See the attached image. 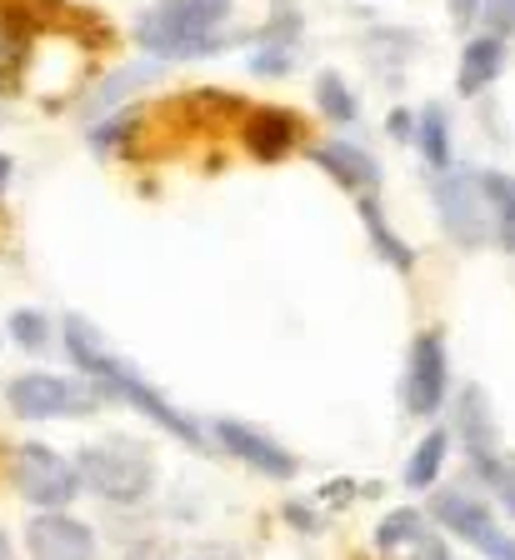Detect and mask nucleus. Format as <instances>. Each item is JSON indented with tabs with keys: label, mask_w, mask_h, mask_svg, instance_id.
Returning <instances> with one entry per match:
<instances>
[{
	"label": "nucleus",
	"mask_w": 515,
	"mask_h": 560,
	"mask_svg": "<svg viewBox=\"0 0 515 560\" xmlns=\"http://www.w3.org/2000/svg\"><path fill=\"white\" fill-rule=\"evenodd\" d=\"M60 340H66V355L75 361V371H81L85 381L101 385V396L106 400H126V406H136L145 420H155L165 435L186 441L190 451H206V431H200L186 410L171 406V400H165L141 371H130V365L106 346V336H101L85 315H66V320H60Z\"/></svg>",
	"instance_id": "obj_1"
},
{
	"label": "nucleus",
	"mask_w": 515,
	"mask_h": 560,
	"mask_svg": "<svg viewBox=\"0 0 515 560\" xmlns=\"http://www.w3.org/2000/svg\"><path fill=\"white\" fill-rule=\"evenodd\" d=\"M136 40L155 60H200L231 46V0H155L136 21Z\"/></svg>",
	"instance_id": "obj_2"
},
{
	"label": "nucleus",
	"mask_w": 515,
	"mask_h": 560,
	"mask_svg": "<svg viewBox=\"0 0 515 560\" xmlns=\"http://www.w3.org/2000/svg\"><path fill=\"white\" fill-rule=\"evenodd\" d=\"M75 476H81V490L101 495L106 505H141L155 490V455L130 435H110V441L85 445Z\"/></svg>",
	"instance_id": "obj_3"
},
{
	"label": "nucleus",
	"mask_w": 515,
	"mask_h": 560,
	"mask_svg": "<svg viewBox=\"0 0 515 560\" xmlns=\"http://www.w3.org/2000/svg\"><path fill=\"white\" fill-rule=\"evenodd\" d=\"M11 410L21 420H66V416H95L106 406L101 385L85 381V375H50V371H31L15 375L11 390H5Z\"/></svg>",
	"instance_id": "obj_4"
},
{
	"label": "nucleus",
	"mask_w": 515,
	"mask_h": 560,
	"mask_svg": "<svg viewBox=\"0 0 515 560\" xmlns=\"http://www.w3.org/2000/svg\"><path fill=\"white\" fill-rule=\"evenodd\" d=\"M435 215H441V231L460 245V250H480L491 245V200H485V180L480 171H456L445 165L435 171Z\"/></svg>",
	"instance_id": "obj_5"
},
{
	"label": "nucleus",
	"mask_w": 515,
	"mask_h": 560,
	"mask_svg": "<svg viewBox=\"0 0 515 560\" xmlns=\"http://www.w3.org/2000/svg\"><path fill=\"white\" fill-rule=\"evenodd\" d=\"M11 480H15V490H21L25 501L40 505V511H66V501H75V495H81L75 460H66L60 451H50V445H40V441L15 445Z\"/></svg>",
	"instance_id": "obj_6"
},
{
	"label": "nucleus",
	"mask_w": 515,
	"mask_h": 560,
	"mask_svg": "<svg viewBox=\"0 0 515 560\" xmlns=\"http://www.w3.org/2000/svg\"><path fill=\"white\" fill-rule=\"evenodd\" d=\"M431 515L450 530V536H460L466 546H476L485 560H515V536H505L501 525H495L491 505L480 501L466 480H460L456 490H441V495L431 501Z\"/></svg>",
	"instance_id": "obj_7"
},
{
	"label": "nucleus",
	"mask_w": 515,
	"mask_h": 560,
	"mask_svg": "<svg viewBox=\"0 0 515 560\" xmlns=\"http://www.w3.org/2000/svg\"><path fill=\"white\" fill-rule=\"evenodd\" d=\"M445 385H450V361H445V340L441 330L410 340V361H406V381H400V400L410 416L431 420L445 406Z\"/></svg>",
	"instance_id": "obj_8"
},
{
	"label": "nucleus",
	"mask_w": 515,
	"mask_h": 560,
	"mask_svg": "<svg viewBox=\"0 0 515 560\" xmlns=\"http://www.w3.org/2000/svg\"><path fill=\"white\" fill-rule=\"evenodd\" d=\"M211 435L221 441V451H225V455H235L241 466L260 470L266 480H291L295 470H301V460H295V455L285 451V445L276 441V435L256 431V425H246V420H215Z\"/></svg>",
	"instance_id": "obj_9"
},
{
	"label": "nucleus",
	"mask_w": 515,
	"mask_h": 560,
	"mask_svg": "<svg viewBox=\"0 0 515 560\" xmlns=\"http://www.w3.org/2000/svg\"><path fill=\"white\" fill-rule=\"evenodd\" d=\"M31 560H101L95 550V530L66 511H40L25 530Z\"/></svg>",
	"instance_id": "obj_10"
},
{
	"label": "nucleus",
	"mask_w": 515,
	"mask_h": 560,
	"mask_svg": "<svg viewBox=\"0 0 515 560\" xmlns=\"http://www.w3.org/2000/svg\"><path fill=\"white\" fill-rule=\"evenodd\" d=\"M311 161H316L346 196H371V190H381V161H375L365 145H355V140H320L316 151H311Z\"/></svg>",
	"instance_id": "obj_11"
},
{
	"label": "nucleus",
	"mask_w": 515,
	"mask_h": 560,
	"mask_svg": "<svg viewBox=\"0 0 515 560\" xmlns=\"http://www.w3.org/2000/svg\"><path fill=\"white\" fill-rule=\"evenodd\" d=\"M295 56H301V15H295L291 0H276V15L260 31V46L250 50V70L276 81V75L295 70Z\"/></svg>",
	"instance_id": "obj_12"
},
{
	"label": "nucleus",
	"mask_w": 515,
	"mask_h": 560,
	"mask_svg": "<svg viewBox=\"0 0 515 560\" xmlns=\"http://www.w3.org/2000/svg\"><path fill=\"white\" fill-rule=\"evenodd\" d=\"M246 145L256 161H285V155L301 145V120L291 116V110H281V105H266V110H256V116L246 120Z\"/></svg>",
	"instance_id": "obj_13"
},
{
	"label": "nucleus",
	"mask_w": 515,
	"mask_h": 560,
	"mask_svg": "<svg viewBox=\"0 0 515 560\" xmlns=\"http://www.w3.org/2000/svg\"><path fill=\"white\" fill-rule=\"evenodd\" d=\"M456 435L460 445H466V460H476V455L495 451V410H491V396H485V385H460L456 396Z\"/></svg>",
	"instance_id": "obj_14"
},
{
	"label": "nucleus",
	"mask_w": 515,
	"mask_h": 560,
	"mask_svg": "<svg viewBox=\"0 0 515 560\" xmlns=\"http://www.w3.org/2000/svg\"><path fill=\"white\" fill-rule=\"evenodd\" d=\"M501 70H505V35H476V40H466V50H460L456 91L460 95L491 91Z\"/></svg>",
	"instance_id": "obj_15"
},
{
	"label": "nucleus",
	"mask_w": 515,
	"mask_h": 560,
	"mask_svg": "<svg viewBox=\"0 0 515 560\" xmlns=\"http://www.w3.org/2000/svg\"><path fill=\"white\" fill-rule=\"evenodd\" d=\"M355 210H361V225H365V235H371V245L381 250V260H390L400 276H410V270H415V250H410V245L386 225L381 190H371V196H355Z\"/></svg>",
	"instance_id": "obj_16"
},
{
	"label": "nucleus",
	"mask_w": 515,
	"mask_h": 560,
	"mask_svg": "<svg viewBox=\"0 0 515 560\" xmlns=\"http://www.w3.org/2000/svg\"><path fill=\"white\" fill-rule=\"evenodd\" d=\"M410 140L421 145V155H425L431 171H445V165H450V110H445V105H425V110H415V130H410Z\"/></svg>",
	"instance_id": "obj_17"
},
{
	"label": "nucleus",
	"mask_w": 515,
	"mask_h": 560,
	"mask_svg": "<svg viewBox=\"0 0 515 560\" xmlns=\"http://www.w3.org/2000/svg\"><path fill=\"white\" fill-rule=\"evenodd\" d=\"M480 180H485V200H491V241L515 250V175L480 171Z\"/></svg>",
	"instance_id": "obj_18"
},
{
	"label": "nucleus",
	"mask_w": 515,
	"mask_h": 560,
	"mask_svg": "<svg viewBox=\"0 0 515 560\" xmlns=\"http://www.w3.org/2000/svg\"><path fill=\"white\" fill-rule=\"evenodd\" d=\"M470 480L476 486H485V490H495V501L505 505V515H515V455L511 451H485V455H476L470 460Z\"/></svg>",
	"instance_id": "obj_19"
},
{
	"label": "nucleus",
	"mask_w": 515,
	"mask_h": 560,
	"mask_svg": "<svg viewBox=\"0 0 515 560\" xmlns=\"http://www.w3.org/2000/svg\"><path fill=\"white\" fill-rule=\"evenodd\" d=\"M445 451H450V431H431L406 460V486L410 490H431L441 480V466H445Z\"/></svg>",
	"instance_id": "obj_20"
},
{
	"label": "nucleus",
	"mask_w": 515,
	"mask_h": 560,
	"mask_svg": "<svg viewBox=\"0 0 515 560\" xmlns=\"http://www.w3.org/2000/svg\"><path fill=\"white\" fill-rule=\"evenodd\" d=\"M316 105H320V116L336 120V126H355L361 120V101H355V91L336 70H320L316 75Z\"/></svg>",
	"instance_id": "obj_21"
},
{
	"label": "nucleus",
	"mask_w": 515,
	"mask_h": 560,
	"mask_svg": "<svg viewBox=\"0 0 515 560\" xmlns=\"http://www.w3.org/2000/svg\"><path fill=\"white\" fill-rule=\"evenodd\" d=\"M421 525H425V515L415 511V505H400V511H390L386 521L375 525V546H381V550H400L410 536H415V530H421Z\"/></svg>",
	"instance_id": "obj_22"
},
{
	"label": "nucleus",
	"mask_w": 515,
	"mask_h": 560,
	"mask_svg": "<svg viewBox=\"0 0 515 560\" xmlns=\"http://www.w3.org/2000/svg\"><path fill=\"white\" fill-rule=\"evenodd\" d=\"M155 75V66H130V70H116V75H110L106 85H101V91H95V101H91V110H116L120 101H126L130 91H136V85H145Z\"/></svg>",
	"instance_id": "obj_23"
},
{
	"label": "nucleus",
	"mask_w": 515,
	"mask_h": 560,
	"mask_svg": "<svg viewBox=\"0 0 515 560\" xmlns=\"http://www.w3.org/2000/svg\"><path fill=\"white\" fill-rule=\"evenodd\" d=\"M11 340L21 350H46L50 346V320L40 311H15L11 315Z\"/></svg>",
	"instance_id": "obj_24"
},
{
	"label": "nucleus",
	"mask_w": 515,
	"mask_h": 560,
	"mask_svg": "<svg viewBox=\"0 0 515 560\" xmlns=\"http://www.w3.org/2000/svg\"><path fill=\"white\" fill-rule=\"evenodd\" d=\"M406 546H410V560H456L450 556V546H445V536L441 530H431V525H421Z\"/></svg>",
	"instance_id": "obj_25"
},
{
	"label": "nucleus",
	"mask_w": 515,
	"mask_h": 560,
	"mask_svg": "<svg viewBox=\"0 0 515 560\" xmlns=\"http://www.w3.org/2000/svg\"><path fill=\"white\" fill-rule=\"evenodd\" d=\"M491 35H515V0H491V5H480Z\"/></svg>",
	"instance_id": "obj_26"
},
{
	"label": "nucleus",
	"mask_w": 515,
	"mask_h": 560,
	"mask_svg": "<svg viewBox=\"0 0 515 560\" xmlns=\"http://www.w3.org/2000/svg\"><path fill=\"white\" fill-rule=\"evenodd\" d=\"M130 130H136V120H130V116H126V120H106V126L91 130V145H95V151H116V145L130 136Z\"/></svg>",
	"instance_id": "obj_27"
},
{
	"label": "nucleus",
	"mask_w": 515,
	"mask_h": 560,
	"mask_svg": "<svg viewBox=\"0 0 515 560\" xmlns=\"http://www.w3.org/2000/svg\"><path fill=\"white\" fill-rule=\"evenodd\" d=\"M480 5H485V0H445V11H450V21H456L460 31L480 21Z\"/></svg>",
	"instance_id": "obj_28"
},
{
	"label": "nucleus",
	"mask_w": 515,
	"mask_h": 560,
	"mask_svg": "<svg viewBox=\"0 0 515 560\" xmlns=\"http://www.w3.org/2000/svg\"><path fill=\"white\" fill-rule=\"evenodd\" d=\"M130 560H200V556H190V550H165V546H145V550H136Z\"/></svg>",
	"instance_id": "obj_29"
},
{
	"label": "nucleus",
	"mask_w": 515,
	"mask_h": 560,
	"mask_svg": "<svg viewBox=\"0 0 515 560\" xmlns=\"http://www.w3.org/2000/svg\"><path fill=\"white\" fill-rule=\"evenodd\" d=\"M410 130H415V116H410V110H390V136L410 140Z\"/></svg>",
	"instance_id": "obj_30"
},
{
	"label": "nucleus",
	"mask_w": 515,
	"mask_h": 560,
	"mask_svg": "<svg viewBox=\"0 0 515 560\" xmlns=\"http://www.w3.org/2000/svg\"><path fill=\"white\" fill-rule=\"evenodd\" d=\"M285 515H291L295 525H305V530H311V536H316V515H311V511H301V505H285Z\"/></svg>",
	"instance_id": "obj_31"
},
{
	"label": "nucleus",
	"mask_w": 515,
	"mask_h": 560,
	"mask_svg": "<svg viewBox=\"0 0 515 560\" xmlns=\"http://www.w3.org/2000/svg\"><path fill=\"white\" fill-rule=\"evenodd\" d=\"M11 171H15V165H11V155H0V190L11 186Z\"/></svg>",
	"instance_id": "obj_32"
},
{
	"label": "nucleus",
	"mask_w": 515,
	"mask_h": 560,
	"mask_svg": "<svg viewBox=\"0 0 515 560\" xmlns=\"http://www.w3.org/2000/svg\"><path fill=\"white\" fill-rule=\"evenodd\" d=\"M0 560H11V540H5V530H0Z\"/></svg>",
	"instance_id": "obj_33"
}]
</instances>
